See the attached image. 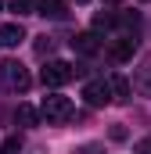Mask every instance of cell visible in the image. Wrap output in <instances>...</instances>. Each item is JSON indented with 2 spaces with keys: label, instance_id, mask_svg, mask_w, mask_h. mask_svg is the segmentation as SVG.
<instances>
[{
  "label": "cell",
  "instance_id": "obj_11",
  "mask_svg": "<svg viewBox=\"0 0 151 154\" xmlns=\"http://www.w3.org/2000/svg\"><path fill=\"white\" fill-rule=\"evenodd\" d=\"M137 86H140L144 93H151V54L144 57V72H140V79H137Z\"/></svg>",
  "mask_w": 151,
  "mask_h": 154
},
{
  "label": "cell",
  "instance_id": "obj_5",
  "mask_svg": "<svg viewBox=\"0 0 151 154\" xmlns=\"http://www.w3.org/2000/svg\"><path fill=\"white\" fill-rule=\"evenodd\" d=\"M133 50H137V36H122L119 43H112V50H108V54H112V61L122 65V61H130V57H133Z\"/></svg>",
  "mask_w": 151,
  "mask_h": 154
},
{
  "label": "cell",
  "instance_id": "obj_13",
  "mask_svg": "<svg viewBox=\"0 0 151 154\" xmlns=\"http://www.w3.org/2000/svg\"><path fill=\"white\" fill-rule=\"evenodd\" d=\"M33 7H36V0H11L14 14H33Z\"/></svg>",
  "mask_w": 151,
  "mask_h": 154
},
{
  "label": "cell",
  "instance_id": "obj_9",
  "mask_svg": "<svg viewBox=\"0 0 151 154\" xmlns=\"http://www.w3.org/2000/svg\"><path fill=\"white\" fill-rule=\"evenodd\" d=\"M108 82H112V93L119 97V100H122V97H130V79H126V75H112Z\"/></svg>",
  "mask_w": 151,
  "mask_h": 154
},
{
  "label": "cell",
  "instance_id": "obj_1",
  "mask_svg": "<svg viewBox=\"0 0 151 154\" xmlns=\"http://www.w3.org/2000/svg\"><path fill=\"white\" fill-rule=\"evenodd\" d=\"M72 75H76V68L69 65V61H61V57H58V61H47V65H43L40 82H43V86H50V90H58V86H65Z\"/></svg>",
  "mask_w": 151,
  "mask_h": 154
},
{
  "label": "cell",
  "instance_id": "obj_14",
  "mask_svg": "<svg viewBox=\"0 0 151 154\" xmlns=\"http://www.w3.org/2000/svg\"><path fill=\"white\" fill-rule=\"evenodd\" d=\"M115 22H119V18H115L112 11H101V14L94 18V29H108V25H115Z\"/></svg>",
  "mask_w": 151,
  "mask_h": 154
},
{
  "label": "cell",
  "instance_id": "obj_4",
  "mask_svg": "<svg viewBox=\"0 0 151 154\" xmlns=\"http://www.w3.org/2000/svg\"><path fill=\"white\" fill-rule=\"evenodd\" d=\"M83 100H86L90 108H104V104L112 100V82H104V79L86 82V86H83Z\"/></svg>",
  "mask_w": 151,
  "mask_h": 154
},
{
  "label": "cell",
  "instance_id": "obj_2",
  "mask_svg": "<svg viewBox=\"0 0 151 154\" xmlns=\"http://www.w3.org/2000/svg\"><path fill=\"white\" fill-rule=\"evenodd\" d=\"M40 115L47 118V122H65V118L72 115V100H69V97H61V93H50V97H43Z\"/></svg>",
  "mask_w": 151,
  "mask_h": 154
},
{
  "label": "cell",
  "instance_id": "obj_19",
  "mask_svg": "<svg viewBox=\"0 0 151 154\" xmlns=\"http://www.w3.org/2000/svg\"><path fill=\"white\" fill-rule=\"evenodd\" d=\"M76 4H86V0H76Z\"/></svg>",
  "mask_w": 151,
  "mask_h": 154
},
{
  "label": "cell",
  "instance_id": "obj_15",
  "mask_svg": "<svg viewBox=\"0 0 151 154\" xmlns=\"http://www.w3.org/2000/svg\"><path fill=\"white\" fill-rule=\"evenodd\" d=\"M18 151H22V140H18V136H7L4 147H0V154H18Z\"/></svg>",
  "mask_w": 151,
  "mask_h": 154
},
{
  "label": "cell",
  "instance_id": "obj_7",
  "mask_svg": "<svg viewBox=\"0 0 151 154\" xmlns=\"http://www.w3.org/2000/svg\"><path fill=\"white\" fill-rule=\"evenodd\" d=\"M97 36L94 32H79V36H72V50L76 54H97Z\"/></svg>",
  "mask_w": 151,
  "mask_h": 154
},
{
  "label": "cell",
  "instance_id": "obj_10",
  "mask_svg": "<svg viewBox=\"0 0 151 154\" xmlns=\"http://www.w3.org/2000/svg\"><path fill=\"white\" fill-rule=\"evenodd\" d=\"M119 25L126 29V36H137V29H140V14H119Z\"/></svg>",
  "mask_w": 151,
  "mask_h": 154
},
{
  "label": "cell",
  "instance_id": "obj_6",
  "mask_svg": "<svg viewBox=\"0 0 151 154\" xmlns=\"http://www.w3.org/2000/svg\"><path fill=\"white\" fill-rule=\"evenodd\" d=\"M25 39V29L18 25V22H7V25H0V47H18Z\"/></svg>",
  "mask_w": 151,
  "mask_h": 154
},
{
  "label": "cell",
  "instance_id": "obj_8",
  "mask_svg": "<svg viewBox=\"0 0 151 154\" xmlns=\"http://www.w3.org/2000/svg\"><path fill=\"white\" fill-rule=\"evenodd\" d=\"M36 7L43 18H65V0H36Z\"/></svg>",
  "mask_w": 151,
  "mask_h": 154
},
{
  "label": "cell",
  "instance_id": "obj_17",
  "mask_svg": "<svg viewBox=\"0 0 151 154\" xmlns=\"http://www.w3.org/2000/svg\"><path fill=\"white\" fill-rule=\"evenodd\" d=\"M137 154H151V136H148V140H140V147H137Z\"/></svg>",
  "mask_w": 151,
  "mask_h": 154
},
{
  "label": "cell",
  "instance_id": "obj_12",
  "mask_svg": "<svg viewBox=\"0 0 151 154\" xmlns=\"http://www.w3.org/2000/svg\"><path fill=\"white\" fill-rule=\"evenodd\" d=\"M36 111H33V108H29V104H22V108H18V122H22V125H36Z\"/></svg>",
  "mask_w": 151,
  "mask_h": 154
},
{
  "label": "cell",
  "instance_id": "obj_16",
  "mask_svg": "<svg viewBox=\"0 0 151 154\" xmlns=\"http://www.w3.org/2000/svg\"><path fill=\"white\" fill-rule=\"evenodd\" d=\"M79 154H104V147H97V143H86Z\"/></svg>",
  "mask_w": 151,
  "mask_h": 154
},
{
  "label": "cell",
  "instance_id": "obj_3",
  "mask_svg": "<svg viewBox=\"0 0 151 154\" xmlns=\"http://www.w3.org/2000/svg\"><path fill=\"white\" fill-rule=\"evenodd\" d=\"M0 82L11 86V90H18V93H25V90H29V72H25L18 61H4V65H0Z\"/></svg>",
  "mask_w": 151,
  "mask_h": 154
},
{
  "label": "cell",
  "instance_id": "obj_18",
  "mask_svg": "<svg viewBox=\"0 0 151 154\" xmlns=\"http://www.w3.org/2000/svg\"><path fill=\"white\" fill-rule=\"evenodd\" d=\"M104 4H119V0H104Z\"/></svg>",
  "mask_w": 151,
  "mask_h": 154
}]
</instances>
